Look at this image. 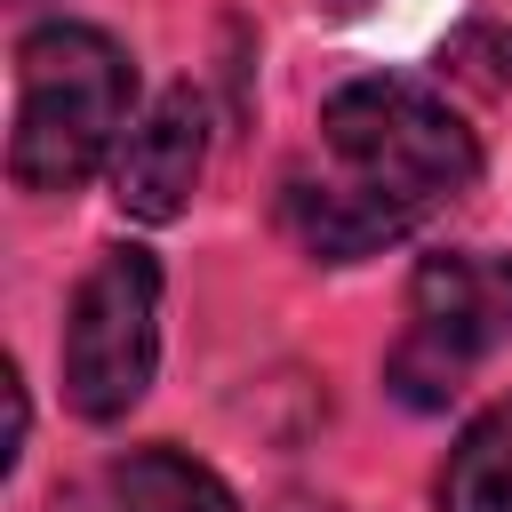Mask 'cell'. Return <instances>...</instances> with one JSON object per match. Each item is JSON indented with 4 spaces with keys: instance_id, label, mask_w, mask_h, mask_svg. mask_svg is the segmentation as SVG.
I'll return each instance as SVG.
<instances>
[{
    "instance_id": "6",
    "label": "cell",
    "mask_w": 512,
    "mask_h": 512,
    "mask_svg": "<svg viewBox=\"0 0 512 512\" xmlns=\"http://www.w3.org/2000/svg\"><path fill=\"white\" fill-rule=\"evenodd\" d=\"M112 504H120V512H240L232 488H224L208 464L176 456V448H136V456H120V464H112Z\"/></svg>"
},
{
    "instance_id": "1",
    "label": "cell",
    "mask_w": 512,
    "mask_h": 512,
    "mask_svg": "<svg viewBox=\"0 0 512 512\" xmlns=\"http://www.w3.org/2000/svg\"><path fill=\"white\" fill-rule=\"evenodd\" d=\"M136 64L96 24H40L16 48V136L8 176L24 192H80L128 128Z\"/></svg>"
},
{
    "instance_id": "5",
    "label": "cell",
    "mask_w": 512,
    "mask_h": 512,
    "mask_svg": "<svg viewBox=\"0 0 512 512\" xmlns=\"http://www.w3.org/2000/svg\"><path fill=\"white\" fill-rule=\"evenodd\" d=\"M200 168H208V112H200L192 88H168V96L128 128V144H120V160H112V200H120V216H136V224H176V216L192 208Z\"/></svg>"
},
{
    "instance_id": "3",
    "label": "cell",
    "mask_w": 512,
    "mask_h": 512,
    "mask_svg": "<svg viewBox=\"0 0 512 512\" xmlns=\"http://www.w3.org/2000/svg\"><path fill=\"white\" fill-rule=\"evenodd\" d=\"M512 344V248H448L408 280V328L384 360V384L408 408H448L464 376Z\"/></svg>"
},
{
    "instance_id": "7",
    "label": "cell",
    "mask_w": 512,
    "mask_h": 512,
    "mask_svg": "<svg viewBox=\"0 0 512 512\" xmlns=\"http://www.w3.org/2000/svg\"><path fill=\"white\" fill-rule=\"evenodd\" d=\"M440 512H512V400L464 424L440 472Z\"/></svg>"
},
{
    "instance_id": "4",
    "label": "cell",
    "mask_w": 512,
    "mask_h": 512,
    "mask_svg": "<svg viewBox=\"0 0 512 512\" xmlns=\"http://www.w3.org/2000/svg\"><path fill=\"white\" fill-rule=\"evenodd\" d=\"M160 368V264L144 248H104L64 312V400L88 424L128 416Z\"/></svg>"
},
{
    "instance_id": "2",
    "label": "cell",
    "mask_w": 512,
    "mask_h": 512,
    "mask_svg": "<svg viewBox=\"0 0 512 512\" xmlns=\"http://www.w3.org/2000/svg\"><path fill=\"white\" fill-rule=\"evenodd\" d=\"M320 144L336 160V184H352L368 208H384L400 232L416 216H432L440 200H456L480 176V144L472 128L416 80L400 72H368L344 80L320 104Z\"/></svg>"
},
{
    "instance_id": "8",
    "label": "cell",
    "mask_w": 512,
    "mask_h": 512,
    "mask_svg": "<svg viewBox=\"0 0 512 512\" xmlns=\"http://www.w3.org/2000/svg\"><path fill=\"white\" fill-rule=\"evenodd\" d=\"M448 72L480 80V88H512V24H464L448 48H440Z\"/></svg>"
}]
</instances>
